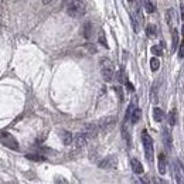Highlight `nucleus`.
Instances as JSON below:
<instances>
[{
  "label": "nucleus",
  "instance_id": "1",
  "mask_svg": "<svg viewBox=\"0 0 184 184\" xmlns=\"http://www.w3.org/2000/svg\"><path fill=\"white\" fill-rule=\"evenodd\" d=\"M86 13V6L82 0H70L67 4V14L72 18H81Z\"/></svg>",
  "mask_w": 184,
  "mask_h": 184
},
{
  "label": "nucleus",
  "instance_id": "2",
  "mask_svg": "<svg viewBox=\"0 0 184 184\" xmlns=\"http://www.w3.org/2000/svg\"><path fill=\"white\" fill-rule=\"evenodd\" d=\"M99 67H101L102 77H104V80L106 81V82H109V81L114 80L115 67H114V64H112V61H110L109 58H102V60H101V64H99Z\"/></svg>",
  "mask_w": 184,
  "mask_h": 184
},
{
  "label": "nucleus",
  "instance_id": "3",
  "mask_svg": "<svg viewBox=\"0 0 184 184\" xmlns=\"http://www.w3.org/2000/svg\"><path fill=\"white\" fill-rule=\"evenodd\" d=\"M142 142H143L146 159L149 160V162H153V139L147 133V130H143V132H142Z\"/></svg>",
  "mask_w": 184,
  "mask_h": 184
},
{
  "label": "nucleus",
  "instance_id": "4",
  "mask_svg": "<svg viewBox=\"0 0 184 184\" xmlns=\"http://www.w3.org/2000/svg\"><path fill=\"white\" fill-rule=\"evenodd\" d=\"M0 143L3 144V146L9 147L12 150H18V143L14 138H13L10 133L7 132H2L0 133Z\"/></svg>",
  "mask_w": 184,
  "mask_h": 184
},
{
  "label": "nucleus",
  "instance_id": "5",
  "mask_svg": "<svg viewBox=\"0 0 184 184\" xmlns=\"http://www.w3.org/2000/svg\"><path fill=\"white\" fill-rule=\"evenodd\" d=\"M88 139H89V136L86 135L85 132H81V133H78V135H75L74 136V139H72L74 147H75V149H81V147H84L86 143H88Z\"/></svg>",
  "mask_w": 184,
  "mask_h": 184
},
{
  "label": "nucleus",
  "instance_id": "6",
  "mask_svg": "<svg viewBox=\"0 0 184 184\" xmlns=\"http://www.w3.org/2000/svg\"><path fill=\"white\" fill-rule=\"evenodd\" d=\"M99 167H101V169H116L118 167L116 156H109V157H106V159H104L99 163Z\"/></svg>",
  "mask_w": 184,
  "mask_h": 184
},
{
  "label": "nucleus",
  "instance_id": "7",
  "mask_svg": "<svg viewBox=\"0 0 184 184\" xmlns=\"http://www.w3.org/2000/svg\"><path fill=\"white\" fill-rule=\"evenodd\" d=\"M140 116H142V112L138 106H133L132 110H130V115H129V120L132 123H138L140 120Z\"/></svg>",
  "mask_w": 184,
  "mask_h": 184
},
{
  "label": "nucleus",
  "instance_id": "8",
  "mask_svg": "<svg viewBox=\"0 0 184 184\" xmlns=\"http://www.w3.org/2000/svg\"><path fill=\"white\" fill-rule=\"evenodd\" d=\"M92 33H94V27H92L91 22H86L82 27V34L85 37V40H91L92 38Z\"/></svg>",
  "mask_w": 184,
  "mask_h": 184
},
{
  "label": "nucleus",
  "instance_id": "9",
  "mask_svg": "<svg viewBox=\"0 0 184 184\" xmlns=\"http://www.w3.org/2000/svg\"><path fill=\"white\" fill-rule=\"evenodd\" d=\"M173 173H174V180H176V183H184L183 173H181V169L178 167L177 162H176L174 166H173Z\"/></svg>",
  "mask_w": 184,
  "mask_h": 184
},
{
  "label": "nucleus",
  "instance_id": "10",
  "mask_svg": "<svg viewBox=\"0 0 184 184\" xmlns=\"http://www.w3.org/2000/svg\"><path fill=\"white\" fill-rule=\"evenodd\" d=\"M130 164H132L133 173H136V174H142V173H143V166H142V163L139 162L138 159H132Z\"/></svg>",
  "mask_w": 184,
  "mask_h": 184
},
{
  "label": "nucleus",
  "instance_id": "11",
  "mask_svg": "<svg viewBox=\"0 0 184 184\" xmlns=\"http://www.w3.org/2000/svg\"><path fill=\"white\" fill-rule=\"evenodd\" d=\"M157 162H159V173L160 174H166V166H167V163H166V156L164 154L160 153Z\"/></svg>",
  "mask_w": 184,
  "mask_h": 184
},
{
  "label": "nucleus",
  "instance_id": "12",
  "mask_svg": "<svg viewBox=\"0 0 184 184\" xmlns=\"http://www.w3.org/2000/svg\"><path fill=\"white\" fill-rule=\"evenodd\" d=\"M61 139H62V143L68 146V144H72L74 136H72V133H71V132H68V130H64V132H61Z\"/></svg>",
  "mask_w": 184,
  "mask_h": 184
},
{
  "label": "nucleus",
  "instance_id": "13",
  "mask_svg": "<svg viewBox=\"0 0 184 184\" xmlns=\"http://www.w3.org/2000/svg\"><path fill=\"white\" fill-rule=\"evenodd\" d=\"M146 34L149 38H154L157 36V27L154 24H147L146 26Z\"/></svg>",
  "mask_w": 184,
  "mask_h": 184
},
{
  "label": "nucleus",
  "instance_id": "14",
  "mask_svg": "<svg viewBox=\"0 0 184 184\" xmlns=\"http://www.w3.org/2000/svg\"><path fill=\"white\" fill-rule=\"evenodd\" d=\"M153 119L156 120V122H163V119H164V112H163L160 108H154L153 109Z\"/></svg>",
  "mask_w": 184,
  "mask_h": 184
},
{
  "label": "nucleus",
  "instance_id": "15",
  "mask_svg": "<svg viewBox=\"0 0 184 184\" xmlns=\"http://www.w3.org/2000/svg\"><path fill=\"white\" fill-rule=\"evenodd\" d=\"M172 37H173V46H172V51L174 52L176 50H177V47H178V31L176 30V28H173V30H172Z\"/></svg>",
  "mask_w": 184,
  "mask_h": 184
},
{
  "label": "nucleus",
  "instance_id": "16",
  "mask_svg": "<svg viewBox=\"0 0 184 184\" xmlns=\"http://www.w3.org/2000/svg\"><path fill=\"white\" fill-rule=\"evenodd\" d=\"M28 160H33V162H46V157L43 154H36V153H30V154H26Z\"/></svg>",
  "mask_w": 184,
  "mask_h": 184
},
{
  "label": "nucleus",
  "instance_id": "17",
  "mask_svg": "<svg viewBox=\"0 0 184 184\" xmlns=\"http://www.w3.org/2000/svg\"><path fill=\"white\" fill-rule=\"evenodd\" d=\"M98 40L105 48H108V43H106V37H105V33L104 30H99V34H98Z\"/></svg>",
  "mask_w": 184,
  "mask_h": 184
},
{
  "label": "nucleus",
  "instance_id": "18",
  "mask_svg": "<svg viewBox=\"0 0 184 184\" xmlns=\"http://www.w3.org/2000/svg\"><path fill=\"white\" fill-rule=\"evenodd\" d=\"M150 68H152V71H154V72L160 68V61L156 58V57H153V58L150 60Z\"/></svg>",
  "mask_w": 184,
  "mask_h": 184
},
{
  "label": "nucleus",
  "instance_id": "19",
  "mask_svg": "<svg viewBox=\"0 0 184 184\" xmlns=\"http://www.w3.org/2000/svg\"><path fill=\"white\" fill-rule=\"evenodd\" d=\"M144 9H146L147 13H153L154 10V4L152 3V0H144Z\"/></svg>",
  "mask_w": 184,
  "mask_h": 184
},
{
  "label": "nucleus",
  "instance_id": "20",
  "mask_svg": "<svg viewBox=\"0 0 184 184\" xmlns=\"http://www.w3.org/2000/svg\"><path fill=\"white\" fill-rule=\"evenodd\" d=\"M176 120H177V116H176V109H172L169 114V123L170 126H174L176 125Z\"/></svg>",
  "mask_w": 184,
  "mask_h": 184
},
{
  "label": "nucleus",
  "instance_id": "21",
  "mask_svg": "<svg viewBox=\"0 0 184 184\" xmlns=\"http://www.w3.org/2000/svg\"><path fill=\"white\" fill-rule=\"evenodd\" d=\"M150 51H152V54H153V55H156V57H160V55L163 54L162 46H153V47L150 48Z\"/></svg>",
  "mask_w": 184,
  "mask_h": 184
},
{
  "label": "nucleus",
  "instance_id": "22",
  "mask_svg": "<svg viewBox=\"0 0 184 184\" xmlns=\"http://www.w3.org/2000/svg\"><path fill=\"white\" fill-rule=\"evenodd\" d=\"M164 142H166L164 144L170 149V147H172V135H170L169 130H166V132H164Z\"/></svg>",
  "mask_w": 184,
  "mask_h": 184
},
{
  "label": "nucleus",
  "instance_id": "23",
  "mask_svg": "<svg viewBox=\"0 0 184 184\" xmlns=\"http://www.w3.org/2000/svg\"><path fill=\"white\" fill-rule=\"evenodd\" d=\"M150 98L152 102H157V84L153 85V89H152V94H150Z\"/></svg>",
  "mask_w": 184,
  "mask_h": 184
},
{
  "label": "nucleus",
  "instance_id": "24",
  "mask_svg": "<svg viewBox=\"0 0 184 184\" xmlns=\"http://www.w3.org/2000/svg\"><path fill=\"white\" fill-rule=\"evenodd\" d=\"M136 20H138L139 23H142L143 22V16H142V12H140V9H136Z\"/></svg>",
  "mask_w": 184,
  "mask_h": 184
},
{
  "label": "nucleus",
  "instance_id": "25",
  "mask_svg": "<svg viewBox=\"0 0 184 184\" xmlns=\"http://www.w3.org/2000/svg\"><path fill=\"white\" fill-rule=\"evenodd\" d=\"M178 57H180V58H184V41L181 43L180 48H178Z\"/></svg>",
  "mask_w": 184,
  "mask_h": 184
},
{
  "label": "nucleus",
  "instance_id": "26",
  "mask_svg": "<svg viewBox=\"0 0 184 184\" xmlns=\"http://www.w3.org/2000/svg\"><path fill=\"white\" fill-rule=\"evenodd\" d=\"M125 84H126V88H128V91H130V92H133V91H135V86H133L132 84L129 82L128 80H125Z\"/></svg>",
  "mask_w": 184,
  "mask_h": 184
},
{
  "label": "nucleus",
  "instance_id": "27",
  "mask_svg": "<svg viewBox=\"0 0 184 184\" xmlns=\"http://www.w3.org/2000/svg\"><path fill=\"white\" fill-rule=\"evenodd\" d=\"M116 92H118V95H119V99L122 101V99H123V94H122V91H120V86H116Z\"/></svg>",
  "mask_w": 184,
  "mask_h": 184
},
{
  "label": "nucleus",
  "instance_id": "28",
  "mask_svg": "<svg viewBox=\"0 0 184 184\" xmlns=\"http://www.w3.org/2000/svg\"><path fill=\"white\" fill-rule=\"evenodd\" d=\"M181 20H184V3H181Z\"/></svg>",
  "mask_w": 184,
  "mask_h": 184
},
{
  "label": "nucleus",
  "instance_id": "29",
  "mask_svg": "<svg viewBox=\"0 0 184 184\" xmlns=\"http://www.w3.org/2000/svg\"><path fill=\"white\" fill-rule=\"evenodd\" d=\"M51 2H52V0H43V3H44V4H50Z\"/></svg>",
  "mask_w": 184,
  "mask_h": 184
},
{
  "label": "nucleus",
  "instance_id": "30",
  "mask_svg": "<svg viewBox=\"0 0 184 184\" xmlns=\"http://www.w3.org/2000/svg\"><path fill=\"white\" fill-rule=\"evenodd\" d=\"M181 34H183V37H184V26L181 27Z\"/></svg>",
  "mask_w": 184,
  "mask_h": 184
},
{
  "label": "nucleus",
  "instance_id": "31",
  "mask_svg": "<svg viewBox=\"0 0 184 184\" xmlns=\"http://www.w3.org/2000/svg\"><path fill=\"white\" fill-rule=\"evenodd\" d=\"M129 2H133V0H129Z\"/></svg>",
  "mask_w": 184,
  "mask_h": 184
}]
</instances>
